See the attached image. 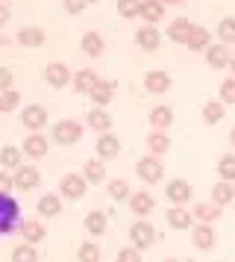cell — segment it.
Instances as JSON below:
<instances>
[{
  "instance_id": "9a60e30c",
  "label": "cell",
  "mask_w": 235,
  "mask_h": 262,
  "mask_svg": "<svg viewBox=\"0 0 235 262\" xmlns=\"http://www.w3.org/2000/svg\"><path fill=\"white\" fill-rule=\"evenodd\" d=\"M24 154L33 156V159H41V156H47V139L41 136V133H30V136L24 139Z\"/></svg>"
},
{
  "instance_id": "cb8c5ba5",
  "label": "cell",
  "mask_w": 235,
  "mask_h": 262,
  "mask_svg": "<svg viewBox=\"0 0 235 262\" xmlns=\"http://www.w3.org/2000/svg\"><path fill=\"white\" fill-rule=\"evenodd\" d=\"M18 230H21V236H24V242H27V245H38V242L47 236V230L38 224V221H33V218H30V221H24Z\"/></svg>"
},
{
  "instance_id": "7c38bea8",
  "label": "cell",
  "mask_w": 235,
  "mask_h": 262,
  "mask_svg": "<svg viewBox=\"0 0 235 262\" xmlns=\"http://www.w3.org/2000/svg\"><path fill=\"white\" fill-rule=\"evenodd\" d=\"M206 62H209L212 68H226L232 62V53H229L226 45H209L206 48Z\"/></svg>"
},
{
  "instance_id": "52a82bcc",
  "label": "cell",
  "mask_w": 235,
  "mask_h": 262,
  "mask_svg": "<svg viewBox=\"0 0 235 262\" xmlns=\"http://www.w3.org/2000/svg\"><path fill=\"white\" fill-rule=\"evenodd\" d=\"M59 191L65 198H70V201H77V198L85 194V177H80V174H65V177L59 180Z\"/></svg>"
},
{
  "instance_id": "ee69618b",
  "label": "cell",
  "mask_w": 235,
  "mask_h": 262,
  "mask_svg": "<svg viewBox=\"0 0 235 262\" xmlns=\"http://www.w3.org/2000/svg\"><path fill=\"white\" fill-rule=\"evenodd\" d=\"M115 262H141V250H138V248H124V250H118Z\"/></svg>"
},
{
  "instance_id": "f1b7e54d",
  "label": "cell",
  "mask_w": 235,
  "mask_h": 262,
  "mask_svg": "<svg viewBox=\"0 0 235 262\" xmlns=\"http://www.w3.org/2000/svg\"><path fill=\"white\" fill-rule=\"evenodd\" d=\"M150 124L156 127V130H168V127L174 124V109H168V106H153Z\"/></svg>"
},
{
  "instance_id": "6da1fadb",
  "label": "cell",
  "mask_w": 235,
  "mask_h": 262,
  "mask_svg": "<svg viewBox=\"0 0 235 262\" xmlns=\"http://www.w3.org/2000/svg\"><path fill=\"white\" fill-rule=\"evenodd\" d=\"M18 215H21L18 201L12 198L9 191H0V236L18 230Z\"/></svg>"
},
{
  "instance_id": "2e32d148",
  "label": "cell",
  "mask_w": 235,
  "mask_h": 262,
  "mask_svg": "<svg viewBox=\"0 0 235 262\" xmlns=\"http://www.w3.org/2000/svg\"><path fill=\"white\" fill-rule=\"evenodd\" d=\"M91 100H94V106H109L112 103V97H115V83H109V80H100V83L94 85L91 92Z\"/></svg>"
},
{
  "instance_id": "f35d334b",
  "label": "cell",
  "mask_w": 235,
  "mask_h": 262,
  "mask_svg": "<svg viewBox=\"0 0 235 262\" xmlns=\"http://www.w3.org/2000/svg\"><path fill=\"white\" fill-rule=\"evenodd\" d=\"M35 259H38V253H35L33 245H18L12 250V262H35Z\"/></svg>"
},
{
  "instance_id": "ac0fdd59",
  "label": "cell",
  "mask_w": 235,
  "mask_h": 262,
  "mask_svg": "<svg viewBox=\"0 0 235 262\" xmlns=\"http://www.w3.org/2000/svg\"><path fill=\"white\" fill-rule=\"evenodd\" d=\"M144 89H147L150 95H162V92L171 89V77H168L165 71H150L147 77H144Z\"/></svg>"
},
{
  "instance_id": "7402d4cb",
  "label": "cell",
  "mask_w": 235,
  "mask_h": 262,
  "mask_svg": "<svg viewBox=\"0 0 235 262\" xmlns=\"http://www.w3.org/2000/svg\"><path fill=\"white\" fill-rule=\"evenodd\" d=\"M141 18L147 24H156L165 18V3L162 0H141Z\"/></svg>"
},
{
  "instance_id": "f546056e",
  "label": "cell",
  "mask_w": 235,
  "mask_h": 262,
  "mask_svg": "<svg viewBox=\"0 0 235 262\" xmlns=\"http://www.w3.org/2000/svg\"><path fill=\"white\" fill-rule=\"evenodd\" d=\"M82 177H85V183H103L106 180L103 159H88V162H85V171H82Z\"/></svg>"
},
{
  "instance_id": "f5cc1de1",
  "label": "cell",
  "mask_w": 235,
  "mask_h": 262,
  "mask_svg": "<svg viewBox=\"0 0 235 262\" xmlns=\"http://www.w3.org/2000/svg\"><path fill=\"white\" fill-rule=\"evenodd\" d=\"M165 262H179V259H165Z\"/></svg>"
},
{
  "instance_id": "d6a6232c",
  "label": "cell",
  "mask_w": 235,
  "mask_h": 262,
  "mask_svg": "<svg viewBox=\"0 0 235 262\" xmlns=\"http://www.w3.org/2000/svg\"><path fill=\"white\" fill-rule=\"evenodd\" d=\"M82 50H85V53H88V56H100V53H103V38L97 36V33H85V36H82Z\"/></svg>"
},
{
  "instance_id": "7dc6e473",
  "label": "cell",
  "mask_w": 235,
  "mask_h": 262,
  "mask_svg": "<svg viewBox=\"0 0 235 262\" xmlns=\"http://www.w3.org/2000/svg\"><path fill=\"white\" fill-rule=\"evenodd\" d=\"M12 186H15V183H12V177H9V174H3V171H0V191H9Z\"/></svg>"
},
{
  "instance_id": "30bf717a",
  "label": "cell",
  "mask_w": 235,
  "mask_h": 262,
  "mask_svg": "<svg viewBox=\"0 0 235 262\" xmlns=\"http://www.w3.org/2000/svg\"><path fill=\"white\" fill-rule=\"evenodd\" d=\"M121 154V142H118L115 133H100V139H97V156L100 159H115Z\"/></svg>"
},
{
  "instance_id": "816d5d0a",
  "label": "cell",
  "mask_w": 235,
  "mask_h": 262,
  "mask_svg": "<svg viewBox=\"0 0 235 262\" xmlns=\"http://www.w3.org/2000/svg\"><path fill=\"white\" fill-rule=\"evenodd\" d=\"M162 3H182V0H162Z\"/></svg>"
},
{
  "instance_id": "ffe728a7",
  "label": "cell",
  "mask_w": 235,
  "mask_h": 262,
  "mask_svg": "<svg viewBox=\"0 0 235 262\" xmlns=\"http://www.w3.org/2000/svg\"><path fill=\"white\" fill-rule=\"evenodd\" d=\"M191 50H206L212 45V33L206 30V27H197L191 24V33H188V41H185Z\"/></svg>"
},
{
  "instance_id": "484cf974",
  "label": "cell",
  "mask_w": 235,
  "mask_h": 262,
  "mask_svg": "<svg viewBox=\"0 0 235 262\" xmlns=\"http://www.w3.org/2000/svg\"><path fill=\"white\" fill-rule=\"evenodd\" d=\"M168 147H171V139H168V133L165 130H153L150 136H147V150H150L153 156L168 154Z\"/></svg>"
},
{
  "instance_id": "3957f363",
  "label": "cell",
  "mask_w": 235,
  "mask_h": 262,
  "mask_svg": "<svg viewBox=\"0 0 235 262\" xmlns=\"http://www.w3.org/2000/svg\"><path fill=\"white\" fill-rule=\"evenodd\" d=\"M80 136H82V124L80 121H59L56 127H53V139H56L59 144H74V142H80Z\"/></svg>"
},
{
  "instance_id": "9c48e42d",
  "label": "cell",
  "mask_w": 235,
  "mask_h": 262,
  "mask_svg": "<svg viewBox=\"0 0 235 262\" xmlns=\"http://www.w3.org/2000/svg\"><path fill=\"white\" fill-rule=\"evenodd\" d=\"M165 191H168V201L176 203V206L188 203V201H191V194H194V191H191V186H188V180H171Z\"/></svg>"
},
{
  "instance_id": "e575fe53",
  "label": "cell",
  "mask_w": 235,
  "mask_h": 262,
  "mask_svg": "<svg viewBox=\"0 0 235 262\" xmlns=\"http://www.w3.org/2000/svg\"><path fill=\"white\" fill-rule=\"evenodd\" d=\"M85 230H88L91 236H100V233L106 230V215L97 212V209H94V212H88V215H85Z\"/></svg>"
},
{
  "instance_id": "4fadbf2b",
  "label": "cell",
  "mask_w": 235,
  "mask_h": 262,
  "mask_svg": "<svg viewBox=\"0 0 235 262\" xmlns=\"http://www.w3.org/2000/svg\"><path fill=\"white\" fill-rule=\"evenodd\" d=\"M129 209L138 215V218L150 215L153 212V194L150 191H132V194H129Z\"/></svg>"
},
{
  "instance_id": "4316f807",
  "label": "cell",
  "mask_w": 235,
  "mask_h": 262,
  "mask_svg": "<svg viewBox=\"0 0 235 262\" xmlns=\"http://www.w3.org/2000/svg\"><path fill=\"white\" fill-rule=\"evenodd\" d=\"M188 33H191L188 18H174V21L168 24V38H174L176 45H185V41H188Z\"/></svg>"
},
{
  "instance_id": "8fae6325",
  "label": "cell",
  "mask_w": 235,
  "mask_h": 262,
  "mask_svg": "<svg viewBox=\"0 0 235 262\" xmlns=\"http://www.w3.org/2000/svg\"><path fill=\"white\" fill-rule=\"evenodd\" d=\"M159 41H162V33H159L153 24L141 27L138 33H135V45H138L141 50H156L159 48Z\"/></svg>"
},
{
  "instance_id": "d590c367",
  "label": "cell",
  "mask_w": 235,
  "mask_h": 262,
  "mask_svg": "<svg viewBox=\"0 0 235 262\" xmlns=\"http://www.w3.org/2000/svg\"><path fill=\"white\" fill-rule=\"evenodd\" d=\"M223 118V103L221 100H209L206 106H203V121L206 124H218Z\"/></svg>"
},
{
  "instance_id": "b9f144b4",
  "label": "cell",
  "mask_w": 235,
  "mask_h": 262,
  "mask_svg": "<svg viewBox=\"0 0 235 262\" xmlns=\"http://www.w3.org/2000/svg\"><path fill=\"white\" fill-rule=\"evenodd\" d=\"M118 12L124 18H135L141 15V0H118Z\"/></svg>"
},
{
  "instance_id": "ba28073f",
  "label": "cell",
  "mask_w": 235,
  "mask_h": 262,
  "mask_svg": "<svg viewBox=\"0 0 235 262\" xmlns=\"http://www.w3.org/2000/svg\"><path fill=\"white\" fill-rule=\"evenodd\" d=\"M21 124L27 127V130L38 133V130L47 124V109H44V106H27V109L21 112Z\"/></svg>"
},
{
  "instance_id": "83f0119b",
  "label": "cell",
  "mask_w": 235,
  "mask_h": 262,
  "mask_svg": "<svg viewBox=\"0 0 235 262\" xmlns=\"http://www.w3.org/2000/svg\"><path fill=\"white\" fill-rule=\"evenodd\" d=\"M191 221H194V215L188 212L185 206H174V209H168V224L174 227V230H185V227H191Z\"/></svg>"
},
{
  "instance_id": "f6af8a7d",
  "label": "cell",
  "mask_w": 235,
  "mask_h": 262,
  "mask_svg": "<svg viewBox=\"0 0 235 262\" xmlns=\"http://www.w3.org/2000/svg\"><path fill=\"white\" fill-rule=\"evenodd\" d=\"M62 6H65V12L68 15H80L88 3H85V0H62Z\"/></svg>"
},
{
  "instance_id": "5b68a950",
  "label": "cell",
  "mask_w": 235,
  "mask_h": 262,
  "mask_svg": "<svg viewBox=\"0 0 235 262\" xmlns=\"http://www.w3.org/2000/svg\"><path fill=\"white\" fill-rule=\"evenodd\" d=\"M44 80L47 85H53V89H65L70 83V68L65 62H50L44 68Z\"/></svg>"
},
{
  "instance_id": "bcb514c9",
  "label": "cell",
  "mask_w": 235,
  "mask_h": 262,
  "mask_svg": "<svg viewBox=\"0 0 235 262\" xmlns=\"http://www.w3.org/2000/svg\"><path fill=\"white\" fill-rule=\"evenodd\" d=\"M9 89H12V71L0 68V92H9Z\"/></svg>"
},
{
  "instance_id": "60d3db41",
  "label": "cell",
  "mask_w": 235,
  "mask_h": 262,
  "mask_svg": "<svg viewBox=\"0 0 235 262\" xmlns=\"http://www.w3.org/2000/svg\"><path fill=\"white\" fill-rule=\"evenodd\" d=\"M109 194L115 198V201H129V186H127V180H112L109 183Z\"/></svg>"
},
{
  "instance_id": "db71d44e",
  "label": "cell",
  "mask_w": 235,
  "mask_h": 262,
  "mask_svg": "<svg viewBox=\"0 0 235 262\" xmlns=\"http://www.w3.org/2000/svg\"><path fill=\"white\" fill-rule=\"evenodd\" d=\"M85 3H97V0H85Z\"/></svg>"
},
{
  "instance_id": "5bb4252c",
  "label": "cell",
  "mask_w": 235,
  "mask_h": 262,
  "mask_svg": "<svg viewBox=\"0 0 235 262\" xmlns=\"http://www.w3.org/2000/svg\"><path fill=\"white\" fill-rule=\"evenodd\" d=\"M97 83H100V77H97L91 68H82V71H77V74H74V80H70V85H74L80 95H88Z\"/></svg>"
},
{
  "instance_id": "e0dca14e",
  "label": "cell",
  "mask_w": 235,
  "mask_h": 262,
  "mask_svg": "<svg viewBox=\"0 0 235 262\" xmlns=\"http://www.w3.org/2000/svg\"><path fill=\"white\" fill-rule=\"evenodd\" d=\"M191 238H194V245H197L200 250L215 248V230H212V224H203V221H200V224L191 230Z\"/></svg>"
},
{
  "instance_id": "d4e9b609",
  "label": "cell",
  "mask_w": 235,
  "mask_h": 262,
  "mask_svg": "<svg viewBox=\"0 0 235 262\" xmlns=\"http://www.w3.org/2000/svg\"><path fill=\"white\" fill-rule=\"evenodd\" d=\"M85 121H88V127H91L94 133H109L112 130V115H109L106 109H91Z\"/></svg>"
},
{
  "instance_id": "4dcf8cb0",
  "label": "cell",
  "mask_w": 235,
  "mask_h": 262,
  "mask_svg": "<svg viewBox=\"0 0 235 262\" xmlns=\"http://www.w3.org/2000/svg\"><path fill=\"white\" fill-rule=\"evenodd\" d=\"M59 209H62V203H59L56 194H44L38 201V215L41 218H53V215H59Z\"/></svg>"
},
{
  "instance_id": "8992f818",
  "label": "cell",
  "mask_w": 235,
  "mask_h": 262,
  "mask_svg": "<svg viewBox=\"0 0 235 262\" xmlns=\"http://www.w3.org/2000/svg\"><path fill=\"white\" fill-rule=\"evenodd\" d=\"M38 180H41V174H38V168H35V165H21V168H15L12 183H15V189L30 191V189L38 186Z\"/></svg>"
},
{
  "instance_id": "836d02e7",
  "label": "cell",
  "mask_w": 235,
  "mask_h": 262,
  "mask_svg": "<svg viewBox=\"0 0 235 262\" xmlns=\"http://www.w3.org/2000/svg\"><path fill=\"white\" fill-rule=\"evenodd\" d=\"M218 38H221V45H235V18H223L221 24H218Z\"/></svg>"
},
{
  "instance_id": "7bdbcfd3",
  "label": "cell",
  "mask_w": 235,
  "mask_h": 262,
  "mask_svg": "<svg viewBox=\"0 0 235 262\" xmlns=\"http://www.w3.org/2000/svg\"><path fill=\"white\" fill-rule=\"evenodd\" d=\"M221 103H235V77H226L221 83Z\"/></svg>"
},
{
  "instance_id": "1f68e13d",
  "label": "cell",
  "mask_w": 235,
  "mask_h": 262,
  "mask_svg": "<svg viewBox=\"0 0 235 262\" xmlns=\"http://www.w3.org/2000/svg\"><path fill=\"white\" fill-rule=\"evenodd\" d=\"M0 165L3 168H21V150H18L15 144H6V147L0 150Z\"/></svg>"
},
{
  "instance_id": "44dd1931",
  "label": "cell",
  "mask_w": 235,
  "mask_h": 262,
  "mask_svg": "<svg viewBox=\"0 0 235 262\" xmlns=\"http://www.w3.org/2000/svg\"><path fill=\"white\" fill-rule=\"evenodd\" d=\"M221 209H223V206H218L215 201H206V203H197L191 215H194L197 221H203V224H212V221H218V218H221Z\"/></svg>"
},
{
  "instance_id": "d6986e66",
  "label": "cell",
  "mask_w": 235,
  "mask_h": 262,
  "mask_svg": "<svg viewBox=\"0 0 235 262\" xmlns=\"http://www.w3.org/2000/svg\"><path fill=\"white\" fill-rule=\"evenodd\" d=\"M44 30L41 27H21L18 30V41H21L24 48H41L44 45Z\"/></svg>"
},
{
  "instance_id": "7a4b0ae2",
  "label": "cell",
  "mask_w": 235,
  "mask_h": 262,
  "mask_svg": "<svg viewBox=\"0 0 235 262\" xmlns=\"http://www.w3.org/2000/svg\"><path fill=\"white\" fill-rule=\"evenodd\" d=\"M135 171H138V177L144 180V183H159L165 174V168H162V159L159 156H141L138 159V165H135Z\"/></svg>"
},
{
  "instance_id": "f907efd6",
  "label": "cell",
  "mask_w": 235,
  "mask_h": 262,
  "mask_svg": "<svg viewBox=\"0 0 235 262\" xmlns=\"http://www.w3.org/2000/svg\"><path fill=\"white\" fill-rule=\"evenodd\" d=\"M229 71H232V77H235V56H232V62H229Z\"/></svg>"
},
{
  "instance_id": "ab89813d",
  "label": "cell",
  "mask_w": 235,
  "mask_h": 262,
  "mask_svg": "<svg viewBox=\"0 0 235 262\" xmlns=\"http://www.w3.org/2000/svg\"><path fill=\"white\" fill-rule=\"evenodd\" d=\"M77 256H80V262H100V248L94 242H82Z\"/></svg>"
},
{
  "instance_id": "74e56055",
  "label": "cell",
  "mask_w": 235,
  "mask_h": 262,
  "mask_svg": "<svg viewBox=\"0 0 235 262\" xmlns=\"http://www.w3.org/2000/svg\"><path fill=\"white\" fill-rule=\"evenodd\" d=\"M21 106V95L9 89V92H0V112H12V109Z\"/></svg>"
},
{
  "instance_id": "277c9868",
  "label": "cell",
  "mask_w": 235,
  "mask_h": 262,
  "mask_svg": "<svg viewBox=\"0 0 235 262\" xmlns=\"http://www.w3.org/2000/svg\"><path fill=\"white\" fill-rule=\"evenodd\" d=\"M153 238H156V233H153V227L147 224V221H135V224L129 227V242H132V248H150Z\"/></svg>"
},
{
  "instance_id": "681fc988",
  "label": "cell",
  "mask_w": 235,
  "mask_h": 262,
  "mask_svg": "<svg viewBox=\"0 0 235 262\" xmlns=\"http://www.w3.org/2000/svg\"><path fill=\"white\" fill-rule=\"evenodd\" d=\"M229 144L235 147V127H232V133H229Z\"/></svg>"
},
{
  "instance_id": "8d00e7d4",
  "label": "cell",
  "mask_w": 235,
  "mask_h": 262,
  "mask_svg": "<svg viewBox=\"0 0 235 262\" xmlns=\"http://www.w3.org/2000/svg\"><path fill=\"white\" fill-rule=\"evenodd\" d=\"M218 174H221V180L232 183V180H235V154L221 156V162H218Z\"/></svg>"
},
{
  "instance_id": "c3c4849f",
  "label": "cell",
  "mask_w": 235,
  "mask_h": 262,
  "mask_svg": "<svg viewBox=\"0 0 235 262\" xmlns=\"http://www.w3.org/2000/svg\"><path fill=\"white\" fill-rule=\"evenodd\" d=\"M6 21H9V6L0 3V24H6Z\"/></svg>"
},
{
  "instance_id": "11a10c76",
  "label": "cell",
  "mask_w": 235,
  "mask_h": 262,
  "mask_svg": "<svg viewBox=\"0 0 235 262\" xmlns=\"http://www.w3.org/2000/svg\"><path fill=\"white\" fill-rule=\"evenodd\" d=\"M0 45H3V36H0Z\"/></svg>"
},
{
  "instance_id": "603a6c76",
  "label": "cell",
  "mask_w": 235,
  "mask_h": 262,
  "mask_svg": "<svg viewBox=\"0 0 235 262\" xmlns=\"http://www.w3.org/2000/svg\"><path fill=\"white\" fill-rule=\"evenodd\" d=\"M212 201L223 206V203H232L235 201V186L232 183H226V180H218L215 186H212Z\"/></svg>"
}]
</instances>
